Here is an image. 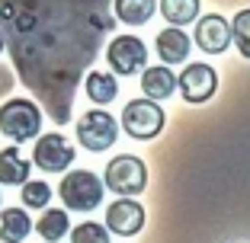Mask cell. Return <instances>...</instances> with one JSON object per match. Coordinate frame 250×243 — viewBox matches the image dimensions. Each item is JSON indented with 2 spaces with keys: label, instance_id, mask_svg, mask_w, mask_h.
Wrapping results in <instances>:
<instances>
[{
  "label": "cell",
  "instance_id": "11",
  "mask_svg": "<svg viewBox=\"0 0 250 243\" xmlns=\"http://www.w3.org/2000/svg\"><path fill=\"white\" fill-rule=\"evenodd\" d=\"M145 227V208L135 199H116L106 208V230L119 237H135Z\"/></svg>",
  "mask_w": 250,
  "mask_h": 243
},
{
  "label": "cell",
  "instance_id": "22",
  "mask_svg": "<svg viewBox=\"0 0 250 243\" xmlns=\"http://www.w3.org/2000/svg\"><path fill=\"white\" fill-rule=\"evenodd\" d=\"M52 202V186L42 183V179H32V183L22 186V205L26 208H48Z\"/></svg>",
  "mask_w": 250,
  "mask_h": 243
},
{
  "label": "cell",
  "instance_id": "5",
  "mask_svg": "<svg viewBox=\"0 0 250 243\" xmlns=\"http://www.w3.org/2000/svg\"><path fill=\"white\" fill-rule=\"evenodd\" d=\"M119 141V122L106 109H90L77 118V144L83 150L103 154Z\"/></svg>",
  "mask_w": 250,
  "mask_h": 243
},
{
  "label": "cell",
  "instance_id": "9",
  "mask_svg": "<svg viewBox=\"0 0 250 243\" xmlns=\"http://www.w3.org/2000/svg\"><path fill=\"white\" fill-rule=\"evenodd\" d=\"M32 160L45 173H67L74 163V144L64 134H39L36 148H32Z\"/></svg>",
  "mask_w": 250,
  "mask_h": 243
},
{
  "label": "cell",
  "instance_id": "7",
  "mask_svg": "<svg viewBox=\"0 0 250 243\" xmlns=\"http://www.w3.org/2000/svg\"><path fill=\"white\" fill-rule=\"evenodd\" d=\"M106 61H109L116 77H132V74H145L147 64V45L138 36H116L106 45Z\"/></svg>",
  "mask_w": 250,
  "mask_h": 243
},
{
  "label": "cell",
  "instance_id": "4",
  "mask_svg": "<svg viewBox=\"0 0 250 243\" xmlns=\"http://www.w3.org/2000/svg\"><path fill=\"white\" fill-rule=\"evenodd\" d=\"M103 189L96 173L90 169H74V173H64V179L58 183V195L64 202L67 211H93L103 202Z\"/></svg>",
  "mask_w": 250,
  "mask_h": 243
},
{
  "label": "cell",
  "instance_id": "17",
  "mask_svg": "<svg viewBox=\"0 0 250 243\" xmlns=\"http://www.w3.org/2000/svg\"><path fill=\"white\" fill-rule=\"evenodd\" d=\"M157 13V0H112V16L125 26H145Z\"/></svg>",
  "mask_w": 250,
  "mask_h": 243
},
{
  "label": "cell",
  "instance_id": "1",
  "mask_svg": "<svg viewBox=\"0 0 250 243\" xmlns=\"http://www.w3.org/2000/svg\"><path fill=\"white\" fill-rule=\"evenodd\" d=\"M112 29V0H0V32L16 74L55 125L74 118L77 87Z\"/></svg>",
  "mask_w": 250,
  "mask_h": 243
},
{
  "label": "cell",
  "instance_id": "6",
  "mask_svg": "<svg viewBox=\"0 0 250 243\" xmlns=\"http://www.w3.org/2000/svg\"><path fill=\"white\" fill-rule=\"evenodd\" d=\"M164 109L151 99H132L122 109V128L125 134H132L138 141H154L164 131Z\"/></svg>",
  "mask_w": 250,
  "mask_h": 243
},
{
  "label": "cell",
  "instance_id": "16",
  "mask_svg": "<svg viewBox=\"0 0 250 243\" xmlns=\"http://www.w3.org/2000/svg\"><path fill=\"white\" fill-rule=\"evenodd\" d=\"M83 87H87V96L93 106H109L119 96V83L112 71H90L83 77Z\"/></svg>",
  "mask_w": 250,
  "mask_h": 243
},
{
  "label": "cell",
  "instance_id": "19",
  "mask_svg": "<svg viewBox=\"0 0 250 243\" xmlns=\"http://www.w3.org/2000/svg\"><path fill=\"white\" fill-rule=\"evenodd\" d=\"M36 230H39V237H45V243H58L61 237L71 234V218H67V211L48 208V211H42V218L36 221Z\"/></svg>",
  "mask_w": 250,
  "mask_h": 243
},
{
  "label": "cell",
  "instance_id": "20",
  "mask_svg": "<svg viewBox=\"0 0 250 243\" xmlns=\"http://www.w3.org/2000/svg\"><path fill=\"white\" fill-rule=\"evenodd\" d=\"M231 45L241 52V58L250 61V7L237 10L231 19Z\"/></svg>",
  "mask_w": 250,
  "mask_h": 243
},
{
  "label": "cell",
  "instance_id": "21",
  "mask_svg": "<svg viewBox=\"0 0 250 243\" xmlns=\"http://www.w3.org/2000/svg\"><path fill=\"white\" fill-rule=\"evenodd\" d=\"M67 240H71V243H109L112 237H109V230H106L103 224L83 221V224H77V227L67 234Z\"/></svg>",
  "mask_w": 250,
  "mask_h": 243
},
{
  "label": "cell",
  "instance_id": "2",
  "mask_svg": "<svg viewBox=\"0 0 250 243\" xmlns=\"http://www.w3.org/2000/svg\"><path fill=\"white\" fill-rule=\"evenodd\" d=\"M0 131L16 144L39 138L42 134V109H39V103L22 99V96L7 99L0 106Z\"/></svg>",
  "mask_w": 250,
  "mask_h": 243
},
{
  "label": "cell",
  "instance_id": "8",
  "mask_svg": "<svg viewBox=\"0 0 250 243\" xmlns=\"http://www.w3.org/2000/svg\"><path fill=\"white\" fill-rule=\"evenodd\" d=\"M177 90L189 106H202V103H208L215 96V90H218V74H215L212 64H202V61L186 64L183 74L177 77Z\"/></svg>",
  "mask_w": 250,
  "mask_h": 243
},
{
  "label": "cell",
  "instance_id": "14",
  "mask_svg": "<svg viewBox=\"0 0 250 243\" xmlns=\"http://www.w3.org/2000/svg\"><path fill=\"white\" fill-rule=\"evenodd\" d=\"M32 163L22 157L20 148H3L0 150V183L3 186H26L29 183Z\"/></svg>",
  "mask_w": 250,
  "mask_h": 243
},
{
  "label": "cell",
  "instance_id": "18",
  "mask_svg": "<svg viewBox=\"0 0 250 243\" xmlns=\"http://www.w3.org/2000/svg\"><path fill=\"white\" fill-rule=\"evenodd\" d=\"M199 7H202L199 0H161V3H157V10L164 13V19H167L173 29H180L186 22H196Z\"/></svg>",
  "mask_w": 250,
  "mask_h": 243
},
{
  "label": "cell",
  "instance_id": "13",
  "mask_svg": "<svg viewBox=\"0 0 250 243\" xmlns=\"http://www.w3.org/2000/svg\"><path fill=\"white\" fill-rule=\"evenodd\" d=\"M141 90H145V99L151 103H161V99H170L177 93V74L170 67H145L141 74Z\"/></svg>",
  "mask_w": 250,
  "mask_h": 243
},
{
  "label": "cell",
  "instance_id": "10",
  "mask_svg": "<svg viewBox=\"0 0 250 243\" xmlns=\"http://www.w3.org/2000/svg\"><path fill=\"white\" fill-rule=\"evenodd\" d=\"M192 42L202 48L206 55H221L231 45V26L221 13H206L202 19H196V36Z\"/></svg>",
  "mask_w": 250,
  "mask_h": 243
},
{
  "label": "cell",
  "instance_id": "15",
  "mask_svg": "<svg viewBox=\"0 0 250 243\" xmlns=\"http://www.w3.org/2000/svg\"><path fill=\"white\" fill-rule=\"evenodd\" d=\"M32 227L36 224H32L29 211H22V208H3L0 211V240L3 243H22Z\"/></svg>",
  "mask_w": 250,
  "mask_h": 243
},
{
  "label": "cell",
  "instance_id": "12",
  "mask_svg": "<svg viewBox=\"0 0 250 243\" xmlns=\"http://www.w3.org/2000/svg\"><path fill=\"white\" fill-rule=\"evenodd\" d=\"M157 58L164 61V67L170 64H183L186 58H189V48H192V38L186 36L183 29H173V26H167L164 32H157Z\"/></svg>",
  "mask_w": 250,
  "mask_h": 243
},
{
  "label": "cell",
  "instance_id": "23",
  "mask_svg": "<svg viewBox=\"0 0 250 243\" xmlns=\"http://www.w3.org/2000/svg\"><path fill=\"white\" fill-rule=\"evenodd\" d=\"M3 48H7V42H3V32H0V52H3Z\"/></svg>",
  "mask_w": 250,
  "mask_h": 243
},
{
  "label": "cell",
  "instance_id": "3",
  "mask_svg": "<svg viewBox=\"0 0 250 243\" xmlns=\"http://www.w3.org/2000/svg\"><path fill=\"white\" fill-rule=\"evenodd\" d=\"M103 186L112 189L119 199H132L138 192L147 189V167L141 157L135 154H119L106 163V173H103Z\"/></svg>",
  "mask_w": 250,
  "mask_h": 243
}]
</instances>
